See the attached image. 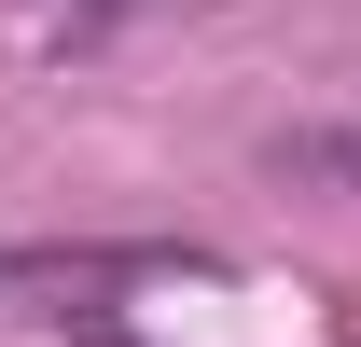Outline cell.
<instances>
[{
  "mask_svg": "<svg viewBox=\"0 0 361 347\" xmlns=\"http://www.w3.org/2000/svg\"><path fill=\"white\" fill-rule=\"evenodd\" d=\"M278 181H334V195H361V126H306V139H278Z\"/></svg>",
  "mask_w": 361,
  "mask_h": 347,
  "instance_id": "2",
  "label": "cell"
},
{
  "mask_svg": "<svg viewBox=\"0 0 361 347\" xmlns=\"http://www.w3.org/2000/svg\"><path fill=\"white\" fill-rule=\"evenodd\" d=\"M167 278H209V250H167V236H139V250H0V319H126L111 292H167Z\"/></svg>",
  "mask_w": 361,
  "mask_h": 347,
  "instance_id": "1",
  "label": "cell"
},
{
  "mask_svg": "<svg viewBox=\"0 0 361 347\" xmlns=\"http://www.w3.org/2000/svg\"><path fill=\"white\" fill-rule=\"evenodd\" d=\"M70 14H84V28H97V14H126V0H70Z\"/></svg>",
  "mask_w": 361,
  "mask_h": 347,
  "instance_id": "3",
  "label": "cell"
}]
</instances>
